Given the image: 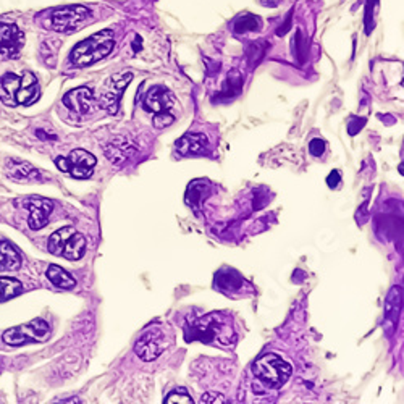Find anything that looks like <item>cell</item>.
<instances>
[{"label": "cell", "mask_w": 404, "mask_h": 404, "mask_svg": "<svg viewBox=\"0 0 404 404\" xmlns=\"http://www.w3.org/2000/svg\"><path fill=\"white\" fill-rule=\"evenodd\" d=\"M39 94V83L31 71L23 75L7 73L0 78V100L8 107L35 104Z\"/></svg>", "instance_id": "obj_1"}, {"label": "cell", "mask_w": 404, "mask_h": 404, "mask_svg": "<svg viewBox=\"0 0 404 404\" xmlns=\"http://www.w3.org/2000/svg\"><path fill=\"white\" fill-rule=\"evenodd\" d=\"M113 31L102 30L76 44L70 54V62L75 66H80V68L89 66L95 62L105 59L113 50Z\"/></svg>", "instance_id": "obj_2"}, {"label": "cell", "mask_w": 404, "mask_h": 404, "mask_svg": "<svg viewBox=\"0 0 404 404\" xmlns=\"http://www.w3.org/2000/svg\"><path fill=\"white\" fill-rule=\"evenodd\" d=\"M254 375L268 388H280L288 382L293 372L291 365L277 353L264 354L254 364Z\"/></svg>", "instance_id": "obj_3"}, {"label": "cell", "mask_w": 404, "mask_h": 404, "mask_svg": "<svg viewBox=\"0 0 404 404\" xmlns=\"http://www.w3.org/2000/svg\"><path fill=\"white\" fill-rule=\"evenodd\" d=\"M49 251L54 256L78 261L86 252V238L73 227H64L52 233L49 238Z\"/></svg>", "instance_id": "obj_4"}, {"label": "cell", "mask_w": 404, "mask_h": 404, "mask_svg": "<svg viewBox=\"0 0 404 404\" xmlns=\"http://www.w3.org/2000/svg\"><path fill=\"white\" fill-rule=\"evenodd\" d=\"M191 340H201L205 343L210 341H219L222 345L232 343L230 340H233V329L230 325V319L222 314H210L197 320L192 327Z\"/></svg>", "instance_id": "obj_5"}, {"label": "cell", "mask_w": 404, "mask_h": 404, "mask_svg": "<svg viewBox=\"0 0 404 404\" xmlns=\"http://www.w3.org/2000/svg\"><path fill=\"white\" fill-rule=\"evenodd\" d=\"M91 12L83 6H66L55 8L42 20L44 28L57 33H73L84 25Z\"/></svg>", "instance_id": "obj_6"}, {"label": "cell", "mask_w": 404, "mask_h": 404, "mask_svg": "<svg viewBox=\"0 0 404 404\" xmlns=\"http://www.w3.org/2000/svg\"><path fill=\"white\" fill-rule=\"evenodd\" d=\"M173 105H175V98L170 91L156 86L149 91L146 99H144V109L154 115V127L162 129L175 122V115L172 113Z\"/></svg>", "instance_id": "obj_7"}, {"label": "cell", "mask_w": 404, "mask_h": 404, "mask_svg": "<svg viewBox=\"0 0 404 404\" xmlns=\"http://www.w3.org/2000/svg\"><path fill=\"white\" fill-rule=\"evenodd\" d=\"M172 345V335H168V330L162 325H151L143 331L139 336L134 353L143 360H154Z\"/></svg>", "instance_id": "obj_8"}, {"label": "cell", "mask_w": 404, "mask_h": 404, "mask_svg": "<svg viewBox=\"0 0 404 404\" xmlns=\"http://www.w3.org/2000/svg\"><path fill=\"white\" fill-rule=\"evenodd\" d=\"M50 336V327L46 320L35 319L25 325L13 327L3 333V341L10 346H21L26 343H42Z\"/></svg>", "instance_id": "obj_9"}, {"label": "cell", "mask_w": 404, "mask_h": 404, "mask_svg": "<svg viewBox=\"0 0 404 404\" xmlns=\"http://www.w3.org/2000/svg\"><path fill=\"white\" fill-rule=\"evenodd\" d=\"M133 75L129 71H122V73H117L105 81L102 88H100V95H99V104L100 107L107 110L109 113H117L120 100H122L123 91L127 86L131 83Z\"/></svg>", "instance_id": "obj_10"}, {"label": "cell", "mask_w": 404, "mask_h": 404, "mask_svg": "<svg viewBox=\"0 0 404 404\" xmlns=\"http://www.w3.org/2000/svg\"><path fill=\"white\" fill-rule=\"evenodd\" d=\"M95 157L84 149H75L70 152L68 157H57L55 165L62 172L68 173L73 178H89L93 175V168L95 167Z\"/></svg>", "instance_id": "obj_11"}, {"label": "cell", "mask_w": 404, "mask_h": 404, "mask_svg": "<svg viewBox=\"0 0 404 404\" xmlns=\"http://www.w3.org/2000/svg\"><path fill=\"white\" fill-rule=\"evenodd\" d=\"M25 46V33L13 23L0 21V59H17Z\"/></svg>", "instance_id": "obj_12"}, {"label": "cell", "mask_w": 404, "mask_h": 404, "mask_svg": "<svg viewBox=\"0 0 404 404\" xmlns=\"http://www.w3.org/2000/svg\"><path fill=\"white\" fill-rule=\"evenodd\" d=\"M23 208L28 209L30 219L28 225L31 230H41L46 227L47 220H49L52 210H54V202L44 197H28L23 201Z\"/></svg>", "instance_id": "obj_13"}, {"label": "cell", "mask_w": 404, "mask_h": 404, "mask_svg": "<svg viewBox=\"0 0 404 404\" xmlns=\"http://www.w3.org/2000/svg\"><path fill=\"white\" fill-rule=\"evenodd\" d=\"M64 105L68 107L71 112L86 115L94 107V94L89 88H78L70 91L64 98Z\"/></svg>", "instance_id": "obj_14"}, {"label": "cell", "mask_w": 404, "mask_h": 404, "mask_svg": "<svg viewBox=\"0 0 404 404\" xmlns=\"http://www.w3.org/2000/svg\"><path fill=\"white\" fill-rule=\"evenodd\" d=\"M6 173L8 178L15 181H33L41 178V173L37 168L23 160H8L6 163Z\"/></svg>", "instance_id": "obj_15"}, {"label": "cell", "mask_w": 404, "mask_h": 404, "mask_svg": "<svg viewBox=\"0 0 404 404\" xmlns=\"http://www.w3.org/2000/svg\"><path fill=\"white\" fill-rule=\"evenodd\" d=\"M208 138L201 133H187L176 141L178 152L183 156L187 154H204L208 149Z\"/></svg>", "instance_id": "obj_16"}, {"label": "cell", "mask_w": 404, "mask_h": 404, "mask_svg": "<svg viewBox=\"0 0 404 404\" xmlns=\"http://www.w3.org/2000/svg\"><path fill=\"white\" fill-rule=\"evenodd\" d=\"M21 267V256L6 239L0 238V272L18 270Z\"/></svg>", "instance_id": "obj_17"}, {"label": "cell", "mask_w": 404, "mask_h": 404, "mask_svg": "<svg viewBox=\"0 0 404 404\" xmlns=\"http://www.w3.org/2000/svg\"><path fill=\"white\" fill-rule=\"evenodd\" d=\"M47 278H49V282H52V285L62 288V290H71V288L76 286L75 278L65 268L59 266H50L47 268Z\"/></svg>", "instance_id": "obj_18"}, {"label": "cell", "mask_w": 404, "mask_h": 404, "mask_svg": "<svg viewBox=\"0 0 404 404\" xmlns=\"http://www.w3.org/2000/svg\"><path fill=\"white\" fill-rule=\"evenodd\" d=\"M23 293V283L12 277H0V302L12 300Z\"/></svg>", "instance_id": "obj_19"}, {"label": "cell", "mask_w": 404, "mask_h": 404, "mask_svg": "<svg viewBox=\"0 0 404 404\" xmlns=\"http://www.w3.org/2000/svg\"><path fill=\"white\" fill-rule=\"evenodd\" d=\"M133 152H134V147L128 146V143H122L120 146L117 143H113V144H110V146L105 147V154H107V157L115 163L127 160V158H129V156H131Z\"/></svg>", "instance_id": "obj_20"}, {"label": "cell", "mask_w": 404, "mask_h": 404, "mask_svg": "<svg viewBox=\"0 0 404 404\" xmlns=\"http://www.w3.org/2000/svg\"><path fill=\"white\" fill-rule=\"evenodd\" d=\"M261 30V20L254 15H244L235 23V31L237 33H248Z\"/></svg>", "instance_id": "obj_21"}, {"label": "cell", "mask_w": 404, "mask_h": 404, "mask_svg": "<svg viewBox=\"0 0 404 404\" xmlns=\"http://www.w3.org/2000/svg\"><path fill=\"white\" fill-rule=\"evenodd\" d=\"M165 403L172 404V403H183V404H191L192 403V398L190 394L186 393L185 388H180V389H175V392H172L168 396L165 398Z\"/></svg>", "instance_id": "obj_22"}, {"label": "cell", "mask_w": 404, "mask_h": 404, "mask_svg": "<svg viewBox=\"0 0 404 404\" xmlns=\"http://www.w3.org/2000/svg\"><path fill=\"white\" fill-rule=\"evenodd\" d=\"M309 151H311L312 156L320 157L325 151V143L322 141V139H312L311 144H309Z\"/></svg>", "instance_id": "obj_23"}, {"label": "cell", "mask_w": 404, "mask_h": 404, "mask_svg": "<svg viewBox=\"0 0 404 404\" xmlns=\"http://www.w3.org/2000/svg\"><path fill=\"white\" fill-rule=\"evenodd\" d=\"M340 181H341V178H340V173L338 172H331V175L329 178H327V183H329V185L331 187L338 186Z\"/></svg>", "instance_id": "obj_24"}, {"label": "cell", "mask_w": 404, "mask_h": 404, "mask_svg": "<svg viewBox=\"0 0 404 404\" xmlns=\"http://www.w3.org/2000/svg\"><path fill=\"white\" fill-rule=\"evenodd\" d=\"M225 401H227V399L222 398V396L210 398L209 394H204V396H202V399H201V403H225Z\"/></svg>", "instance_id": "obj_25"}]
</instances>
